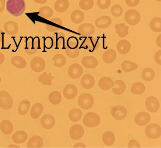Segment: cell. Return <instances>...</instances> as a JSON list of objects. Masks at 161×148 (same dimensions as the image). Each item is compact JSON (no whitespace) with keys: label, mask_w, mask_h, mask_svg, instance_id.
I'll list each match as a JSON object with an SVG mask.
<instances>
[{"label":"cell","mask_w":161,"mask_h":148,"mask_svg":"<svg viewBox=\"0 0 161 148\" xmlns=\"http://www.w3.org/2000/svg\"><path fill=\"white\" fill-rule=\"evenodd\" d=\"M6 6L8 12L16 17L21 16L26 8L24 0H8Z\"/></svg>","instance_id":"obj_1"},{"label":"cell","mask_w":161,"mask_h":148,"mask_svg":"<svg viewBox=\"0 0 161 148\" xmlns=\"http://www.w3.org/2000/svg\"><path fill=\"white\" fill-rule=\"evenodd\" d=\"M83 122L87 127L94 128L99 125L100 118L99 115L94 112L86 114L83 119Z\"/></svg>","instance_id":"obj_2"},{"label":"cell","mask_w":161,"mask_h":148,"mask_svg":"<svg viewBox=\"0 0 161 148\" xmlns=\"http://www.w3.org/2000/svg\"><path fill=\"white\" fill-rule=\"evenodd\" d=\"M78 104L81 109L84 110L91 108L94 104V99L92 95L88 93L80 95L78 100Z\"/></svg>","instance_id":"obj_3"},{"label":"cell","mask_w":161,"mask_h":148,"mask_svg":"<svg viewBox=\"0 0 161 148\" xmlns=\"http://www.w3.org/2000/svg\"><path fill=\"white\" fill-rule=\"evenodd\" d=\"M146 136L149 138L155 139L160 137L161 128L157 124H151L148 125L145 130Z\"/></svg>","instance_id":"obj_4"},{"label":"cell","mask_w":161,"mask_h":148,"mask_svg":"<svg viewBox=\"0 0 161 148\" xmlns=\"http://www.w3.org/2000/svg\"><path fill=\"white\" fill-rule=\"evenodd\" d=\"M125 20L128 24L134 26L139 23L141 16L139 12L135 9H130L125 14Z\"/></svg>","instance_id":"obj_5"},{"label":"cell","mask_w":161,"mask_h":148,"mask_svg":"<svg viewBox=\"0 0 161 148\" xmlns=\"http://www.w3.org/2000/svg\"><path fill=\"white\" fill-rule=\"evenodd\" d=\"M13 105V100L10 94L6 91H0V107L3 110L11 109Z\"/></svg>","instance_id":"obj_6"},{"label":"cell","mask_w":161,"mask_h":148,"mask_svg":"<svg viewBox=\"0 0 161 148\" xmlns=\"http://www.w3.org/2000/svg\"><path fill=\"white\" fill-rule=\"evenodd\" d=\"M99 43L98 39L92 37H89L86 38L82 44V47L90 52H93L99 48Z\"/></svg>","instance_id":"obj_7"},{"label":"cell","mask_w":161,"mask_h":148,"mask_svg":"<svg viewBox=\"0 0 161 148\" xmlns=\"http://www.w3.org/2000/svg\"><path fill=\"white\" fill-rule=\"evenodd\" d=\"M31 69L35 72H41L45 67V62L42 58L35 57L32 59L30 63Z\"/></svg>","instance_id":"obj_8"},{"label":"cell","mask_w":161,"mask_h":148,"mask_svg":"<svg viewBox=\"0 0 161 148\" xmlns=\"http://www.w3.org/2000/svg\"><path fill=\"white\" fill-rule=\"evenodd\" d=\"M63 26L62 20L59 18H55L50 19L46 25V28L50 32H55L58 31Z\"/></svg>","instance_id":"obj_9"},{"label":"cell","mask_w":161,"mask_h":148,"mask_svg":"<svg viewBox=\"0 0 161 148\" xmlns=\"http://www.w3.org/2000/svg\"><path fill=\"white\" fill-rule=\"evenodd\" d=\"M83 72L82 67L78 64H74L70 65L68 71L69 76L73 79L79 78L82 74Z\"/></svg>","instance_id":"obj_10"},{"label":"cell","mask_w":161,"mask_h":148,"mask_svg":"<svg viewBox=\"0 0 161 148\" xmlns=\"http://www.w3.org/2000/svg\"><path fill=\"white\" fill-rule=\"evenodd\" d=\"M84 130L82 126L79 125H73L70 129L69 135L70 138L74 140H80L84 135Z\"/></svg>","instance_id":"obj_11"},{"label":"cell","mask_w":161,"mask_h":148,"mask_svg":"<svg viewBox=\"0 0 161 148\" xmlns=\"http://www.w3.org/2000/svg\"><path fill=\"white\" fill-rule=\"evenodd\" d=\"M38 48V40L36 38H30L26 44L25 52L28 54L34 55L37 52Z\"/></svg>","instance_id":"obj_12"},{"label":"cell","mask_w":161,"mask_h":148,"mask_svg":"<svg viewBox=\"0 0 161 148\" xmlns=\"http://www.w3.org/2000/svg\"><path fill=\"white\" fill-rule=\"evenodd\" d=\"M111 114L112 116L115 120H122L126 117L127 111L124 106H116L112 109Z\"/></svg>","instance_id":"obj_13"},{"label":"cell","mask_w":161,"mask_h":148,"mask_svg":"<svg viewBox=\"0 0 161 148\" xmlns=\"http://www.w3.org/2000/svg\"><path fill=\"white\" fill-rule=\"evenodd\" d=\"M145 105L147 110L150 112H157L159 110L160 105L158 100L154 96H150L146 100Z\"/></svg>","instance_id":"obj_14"},{"label":"cell","mask_w":161,"mask_h":148,"mask_svg":"<svg viewBox=\"0 0 161 148\" xmlns=\"http://www.w3.org/2000/svg\"><path fill=\"white\" fill-rule=\"evenodd\" d=\"M40 123L42 126L46 130H50L55 126V120L52 115L47 114L42 117Z\"/></svg>","instance_id":"obj_15"},{"label":"cell","mask_w":161,"mask_h":148,"mask_svg":"<svg viewBox=\"0 0 161 148\" xmlns=\"http://www.w3.org/2000/svg\"><path fill=\"white\" fill-rule=\"evenodd\" d=\"M52 43L55 48L65 47V35L62 32L55 33L52 36Z\"/></svg>","instance_id":"obj_16"},{"label":"cell","mask_w":161,"mask_h":148,"mask_svg":"<svg viewBox=\"0 0 161 148\" xmlns=\"http://www.w3.org/2000/svg\"><path fill=\"white\" fill-rule=\"evenodd\" d=\"M78 32L83 36H90L94 34L95 32V28L92 24L84 23L80 25L78 28Z\"/></svg>","instance_id":"obj_17"},{"label":"cell","mask_w":161,"mask_h":148,"mask_svg":"<svg viewBox=\"0 0 161 148\" xmlns=\"http://www.w3.org/2000/svg\"><path fill=\"white\" fill-rule=\"evenodd\" d=\"M151 120L150 115L148 113L141 112L137 114L135 117V122L138 126H143L147 125Z\"/></svg>","instance_id":"obj_18"},{"label":"cell","mask_w":161,"mask_h":148,"mask_svg":"<svg viewBox=\"0 0 161 148\" xmlns=\"http://www.w3.org/2000/svg\"><path fill=\"white\" fill-rule=\"evenodd\" d=\"M77 93L76 87L72 84H68L65 86L63 92L64 97L68 100H72L75 98Z\"/></svg>","instance_id":"obj_19"},{"label":"cell","mask_w":161,"mask_h":148,"mask_svg":"<svg viewBox=\"0 0 161 148\" xmlns=\"http://www.w3.org/2000/svg\"><path fill=\"white\" fill-rule=\"evenodd\" d=\"M4 29L8 35L14 36L18 32V25L14 21H7L4 25Z\"/></svg>","instance_id":"obj_20"},{"label":"cell","mask_w":161,"mask_h":148,"mask_svg":"<svg viewBox=\"0 0 161 148\" xmlns=\"http://www.w3.org/2000/svg\"><path fill=\"white\" fill-rule=\"evenodd\" d=\"M80 83L82 86L86 89H92L95 84V80L93 76L89 74L84 75L82 77Z\"/></svg>","instance_id":"obj_21"},{"label":"cell","mask_w":161,"mask_h":148,"mask_svg":"<svg viewBox=\"0 0 161 148\" xmlns=\"http://www.w3.org/2000/svg\"><path fill=\"white\" fill-rule=\"evenodd\" d=\"M112 20L108 16H103L96 20L95 24L99 28H105L109 27L111 24Z\"/></svg>","instance_id":"obj_22"},{"label":"cell","mask_w":161,"mask_h":148,"mask_svg":"<svg viewBox=\"0 0 161 148\" xmlns=\"http://www.w3.org/2000/svg\"><path fill=\"white\" fill-rule=\"evenodd\" d=\"M130 43L126 40H122L119 41L117 45V49L118 52L121 54H126L130 51Z\"/></svg>","instance_id":"obj_23"},{"label":"cell","mask_w":161,"mask_h":148,"mask_svg":"<svg viewBox=\"0 0 161 148\" xmlns=\"http://www.w3.org/2000/svg\"><path fill=\"white\" fill-rule=\"evenodd\" d=\"M82 64L84 67L89 69H94L98 65V61L96 58L92 56H86L82 59Z\"/></svg>","instance_id":"obj_24"},{"label":"cell","mask_w":161,"mask_h":148,"mask_svg":"<svg viewBox=\"0 0 161 148\" xmlns=\"http://www.w3.org/2000/svg\"><path fill=\"white\" fill-rule=\"evenodd\" d=\"M28 138L27 135L25 131H18L12 135V140L15 143L21 144L26 142Z\"/></svg>","instance_id":"obj_25"},{"label":"cell","mask_w":161,"mask_h":148,"mask_svg":"<svg viewBox=\"0 0 161 148\" xmlns=\"http://www.w3.org/2000/svg\"><path fill=\"white\" fill-rule=\"evenodd\" d=\"M43 146V141L39 136H32L29 140L27 144V147L30 148H42Z\"/></svg>","instance_id":"obj_26"},{"label":"cell","mask_w":161,"mask_h":148,"mask_svg":"<svg viewBox=\"0 0 161 148\" xmlns=\"http://www.w3.org/2000/svg\"><path fill=\"white\" fill-rule=\"evenodd\" d=\"M126 85L124 81L122 80H117L114 81L112 87L113 93L116 95L122 94L125 91Z\"/></svg>","instance_id":"obj_27"},{"label":"cell","mask_w":161,"mask_h":148,"mask_svg":"<svg viewBox=\"0 0 161 148\" xmlns=\"http://www.w3.org/2000/svg\"><path fill=\"white\" fill-rule=\"evenodd\" d=\"M43 111V107L42 105L40 103H36L33 105L30 110V116L34 119L38 118L42 113Z\"/></svg>","instance_id":"obj_28"},{"label":"cell","mask_w":161,"mask_h":148,"mask_svg":"<svg viewBox=\"0 0 161 148\" xmlns=\"http://www.w3.org/2000/svg\"><path fill=\"white\" fill-rule=\"evenodd\" d=\"M114 82L110 78L103 77L100 79L98 83V85L100 88L104 91L109 90L113 87Z\"/></svg>","instance_id":"obj_29"},{"label":"cell","mask_w":161,"mask_h":148,"mask_svg":"<svg viewBox=\"0 0 161 148\" xmlns=\"http://www.w3.org/2000/svg\"><path fill=\"white\" fill-rule=\"evenodd\" d=\"M0 129L3 133L9 135L13 131L14 128L12 123L8 120H3L0 124Z\"/></svg>","instance_id":"obj_30"},{"label":"cell","mask_w":161,"mask_h":148,"mask_svg":"<svg viewBox=\"0 0 161 148\" xmlns=\"http://www.w3.org/2000/svg\"><path fill=\"white\" fill-rule=\"evenodd\" d=\"M116 56V53L114 49H109L106 51L103 54V61L106 64H111L115 60Z\"/></svg>","instance_id":"obj_31"},{"label":"cell","mask_w":161,"mask_h":148,"mask_svg":"<svg viewBox=\"0 0 161 148\" xmlns=\"http://www.w3.org/2000/svg\"><path fill=\"white\" fill-rule=\"evenodd\" d=\"M69 6V2L68 0H57L55 3L54 8L57 12L63 13L68 10Z\"/></svg>","instance_id":"obj_32"},{"label":"cell","mask_w":161,"mask_h":148,"mask_svg":"<svg viewBox=\"0 0 161 148\" xmlns=\"http://www.w3.org/2000/svg\"><path fill=\"white\" fill-rule=\"evenodd\" d=\"M102 140L104 145L107 146H111L114 144L115 136L111 131H107L103 134Z\"/></svg>","instance_id":"obj_33"},{"label":"cell","mask_w":161,"mask_h":148,"mask_svg":"<svg viewBox=\"0 0 161 148\" xmlns=\"http://www.w3.org/2000/svg\"><path fill=\"white\" fill-rule=\"evenodd\" d=\"M85 18V15L82 11L80 10H75L72 13L71 20L74 23L79 24L82 22Z\"/></svg>","instance_id":"obj_34"},{"label":"cell","mask_w":161,"mask_h":148,"mask_svg":"<svg viewBox=\"0 0 161 148\" xmlns=\"http://www.w3.org/2000/svg\"><path fill=\"white\" fill-rule=\"evenodd\" d=\"M11 63L15 67L18 69H24L26 66V60L19 56H14L11 59Z\"/></svg>","instance_id":"obj_35"},{"label":"cell","mask_w":161,"mask_h":148,"mask_svg":"<svg viewBox=\"0 0 161 148\" xmlns=\"http://www.w3.org/2000/svg\"><path fill=\"white\" fill-rule=\"evenodd\" d=\"M115 31L119 37L124 38L128 35L129 27L125 23L117 24L115 26Z\"/></svg>","instance_id":"obj_36"},{"label":"cell","mask_w":161,"mask_h":148,"mask_svg":"<svg viewBox=\"0 0 161 148\" xmlns=\"http://www.w3.org/2000/svg\"><path fill=\"white\" fill-rule=\"evenodd\" d=\"M55 78L51 76V73L47 74L46 72L43 73L39 76L38 80L43 85L45 86H51L52 84V80Z\"/></svg>","instance_id":"obj_37"},{"label":"cell","mask_w":161,"mask_h":148,"mask_svg":"<svg viewBox=\"0 0 161 148\" xmlns=\"http://www.w3.org/2000/svg\"><path fill=\"white\" fill-rule=\"evenodd\" d=\"M131 92L135 95H141L145 91V86L141 82H136L132 85Z\"/></svg>","instance_id":"obj_38"},{"label":"cell","mask_w":161,"mask_h":148,"mask_svg":"<svg viewBox=\"0 0 161 148\" xmlns=\"http://www.w3.org/2000/svg\"><path fill=\"white\" fill-rule=\"evenodd\" d=\"M155 74L153 69L147 68L143 69L142 73V77L144 81H151L154 79Z\"/></svg>","instance_id":"obj_39"},{"label":"cell","mask_w":161,"mask_h":148,"mask_svg":"<svg viewBox=\"0 0 161 148\" xmlns=\"http://www.w3.org/2000/svg\"><path fill=\"white\" fill-rule=\"evenodd\" d=\"M38 15L43 18L49 19L52 16L53 11L52 9L48 6H43L39 9Z\"/></svg>","instance_id":"obj_40"},{"label":"cell","mask_w":161,"mask_h":148,"mask_svg":"<svg viewBox=\"0 0 161 148\" xmlns=\"http://www.w3.org/2000/svg\"><path fill=\"white\" fill-rule=\"evenodd\" d=\"M150 28L155 32H161V18L155 17L150 21L149 24Z\"/></svg>","instance_id":"obj_41"},{"label":"cell","mask_w":161,"mask_h":148,"mask_svg":"<svg viewBox=\"0 0 161 148\" xmlns=\"http://www.w3.org/2000/svg\"><path fill=\"white\" fill-rule=\"evenodd\" d=\"M53 61L54 65L57 67H62L65 64L66 62V58L65 56L61 54H58L53 57Z\"/></svg>","instance_id":"obj_42"},{"label":"cell","mask_w":161,"mask_h":148,"mask_svg":"<svg viewBox=\"0 0 161 148\" xmlns=\"http://www.w3.org/2000/svg\"><path fill=\"white\" fill-rule=\"evenodd\" d=\"M31 104L29 100H24L21 101L18 106V112L19 115H24L28 112Z\"/></svg>","instance_id":"obj_43"},{"label":"cell","mask_w":161,"mask_h":148,"mask_svg":"<svg viewBox=\"0 0 161 148\" xmlns=\"http://www.w3.org/2000/svg\"><path fill=\"white\" fill-rule=\"evenodd\" d=\"M138 65L135 63L129 61H125L122 63V70L125 72H129L134 71L138 68Z\"/></svg>","instance_id":"obj_44"},{"label":"cell","mask_w":161,"mask_h":148,"mask_svg":"<svg viewBox=\"0 0 161 148\" xmlns=\"http://www.w3.org/2000/svg\"><path fill=\"white\" fill-rule=\"evenodd\" d=\"M69 119L71 121L77 122L81 119L82 112L79 109H73L69 112Z\"/></svg>","instance_id":"obj_45"},{"label":"cell","mask_w":161,"mask_h":148,"mask_svg":"<svg viewBox=\"0 0 161 148\" xmlns=\"http://www.w3.org/2000/svg\"><path fill=\"white\" fill-rule=\"evenodd\" d=\"M48 100L50 103L52 105H58L61 102L62 96L60 93L58 91H54L50 94Z\"/></svg>","instance_id":"obj_46"},{"label":"cell","mask_w":161,"mask_h":148,"mask_svg":"<svg viewBox=\"0 0 161 148\" xmlns=\"http://www.w3.org/2000/svg\"><path fill=\"white\" fill-rule=\"evenodd\" d=\"M65 52L67 56H69L70 58H75L77 57L79 54V47L75 48H70L68 47L65 45Z\"/></svg>","instance_id":"obj_47"},{"label":"cell","mask_w":161,"mask_h":148,"mask_svg":"<svg viewBox=\"0 0 161 148\" xmlns=\"http://www.w3.org/2000/svg\"><path fill=\"white\" fill-rule=\"evenodd\" d=\"M80 8L84 11L91 9L94 6L93 0H80L79 3Z\"/></svg>","instance_id":"obj_48"},{"label":"cell","mask_w":161,"mask_h":148,"mask_svg":"<svg viewBox=\"0 0 161 148\" xmlns=\"http://www.w3.org/2000/svg\"><path fill=\"white\" fill-rule=\"evenodd\" d=\"M111 12L114 17H119L123 13V8L120 5H114L112 7Z\"/></svg>","instance_id":"obj_49"},{"label":"cell","mask_w":161,"mask_h":148,"mask_svg":"<svg viewBox=\"0 0 161 148\" xmlns=\"http://www.w3.org/2000/svg\"><path fill=\"white\" fill-rule=\"evenodd\" d=\"M66 45L70 48H75L78 47L79 41L76 37L72 36L68 38Z\"/></svg>","instance_id":"obj_50"},{"label":"cell","mask_w":161,"mask_h":148,"mask_svg":"<svg viewBox=\"0 0 161 148\" xmlns=\"http://www.w3.org/2000/svg\"><path fill=\"white\" fill-rule=\"evenodd\" d=\"M110 0H97V5L99 8L104 9L110 6Z\"/></svg>","instance_id":"obj_51"},{"label":"cell","mask_w":161,"mask_h":148,"mask_svg":"<svg viewBox=\"0 0 161 148\" xmlns=\"http://www.w3.org/2000/svg\"><path fill=\"white\" fill-rule=\"evenodd\" d=\"M140 0H125L126 3L129 7H134L139 3Z\"/></svg>","instance_id":"obj_52"},{"label":"cell","mask_w":161,"mask_h":148,"mask_svg":"<svg viewBox=\"0 0 161 148\" xmlns=\"http://www.w3.org/2000/svg\"><path fill=\"white\" fill-rule=\"evenodd\" d=\"M128 147L129 148H140L141 146L139 143L135 140H130L128 143Z\"/></svg>","instance_id":"obj_53"},{"label":"cell","mask_w":161,"mask_h":148,"mask_svg":"<svg viewBox=\"0 0 161 148\" xmlns=\"http://www.w3.org/2000/svg\"><path fill=\"white\" fill-rule=\"evenodd\" d=\"M154 59L157 64L161 65V50H159L154 55Z\"/></svg>","instance_id":"obj_54"},{"label":"cell","mask_w":161,"mask_h":148,"mask_svg":"<svg viewBox=\"0 0 161 148\" xmlns=\"http://www.w3.org/2000/svg\"><path fill=\"white\" fill-rule=\"evenodd\" d=\"M5 2L6 0H0V13L4 10Z\"/></svg>","instance_id":"obj_55"},{"label":"cell","mask_w":161,"mask_h":148,"mask_svg":"<svg viewBox=\"0 0 161 148\" xmlns=\"http://www.w3.org/2000/svg\"><path fill=\"white\" fill-rule=\"evenodd\" d=\"M161 35H159V36H158L157 37V46L159 47L160 48L161 47Z\"/></svg>","instance_id":"obj_56"},{"label":"cell","mask_w":161,"mask_h":148,"mask_svg":"<svg viewBox=\"0 0 161 148\" xmlns=\"http://www.w3.org/2000/svg\"><path fill=\"white\" fill-rule=\"evenodd\" d=\"M74 148H86V147L82 143H79L74 145Z\"/></svg>","instance_id":"obj_57"},{"label":"cell","mask_w":161,"mask_h":148,"mask_svg":"<svg viewBox=\"0 0 161 148\" xmlns=\"http://www.w3.org/2000/svg\"><path fill=\"white\" fill-rule=\"evenodd\" d=\"M5 61V56L3 54L0 53V65L2 64Z\"/></svg>","instance_id":"obj_58"},{"label":"cell","mask_w":161,"mask_h":148,"mask_svg":"<svg viewBox=\"0 0 161 148\" xmlns=\"http://www.w3.org/2000/svg\"><path fill=\"white\" fill-rule=\"evenodd\" d=\"M36 3L38 4H44L46 3L47 0H33Z\"/></svg>","instance_id":"obj_59"},{"label":"cell","mask_w":161,"mask_h":148,"mask_svg":"<svg viewBox=\"0 0 161 148\" xmlns=\"http://www.w3.org/2000/svg\"><path fill=\"white\" fill-rule=\"evenodd\" d=\"M4 33L2 30L0 29V42H2L3 39V35Z\"/></svg>","instance_id":"obj_60"},{"label":"cell","mask_w":161,"mask_h":148,"mask_svg":"<svg viewBox=\"0 0 161 148\" xmlns=\"http://www.w3.org/2000/svg\"><path fill=\"white\" fill-rule=\"evenodd\" d=\"M156 1H159V2H160L161 1V0H156Z\"/></svg>","instance_id":"obj_61"},{"label":"cell","mask_w":161,"mask_h":148,"mask_svg":"<svg viewBox=\"0 0 161 148\" xmlns=\"http://www.w3.org/2000/svg\"><path fill=\"white\" fill-rule=\"evenodd\" d=\"M1 78L0 77V82H1Z\"/></svg>","instance_id":"obj_62"}]
</instances>
